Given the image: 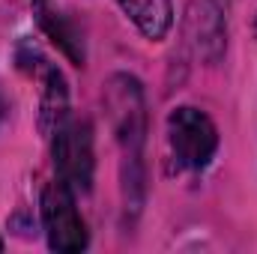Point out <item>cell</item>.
<instances>
[{
    "instance_id": "6da1fadb",
    "label": "cell",
    "mask_w": 257,
    "mask_h": 254,
    "mask_svg": "<svg viewBox=\"0 0 257 254\" xmlns=\"http://www.w3.org/2000/svg\"><path fill=\"white\" fill-rule=\"evenodd\" d=\"M105 108L123 153V191L132 209L144 197V141H147V105L138 78L114 75L105 84Z\"/></svg>"
},
{
    "instance_id": "7a4b0ae2",
    "label": "cell",
    "mask_w": 257,
    "mask_h": 254,
    "mask_svg": "<svg viewBox=\"0 0 257 254\" xmlns=\"http://www.w3.org/2000/svg\"><path fill=\"white\" fill-rule=\"evenodd\" d=\"M51 156L57 180H63L75 194H87L93 189V129L87 120H66L51 135Z\"/></svg>"
},
{
    "instance_id": "3957f363",
    "label": "cell",
    "mask_w": 257,
    "mask_h": 254,
    "mask_svg": "<svg viewBox=\"0 0 257 254\" xmlns=\"http://www.w3.org/2000/svg\"><path fill=\"white\" fill-rule=\"evenodd\" d=\"M75 191L66 186L63 180L48 183L42 191V224H45V236L51 251H84L90 242L87 224L75 206Z\"/></svg>"
},
{
    "instance_id": "277c9868",
    "label": "cell",
    "mask_w": 257,
    "mask_h": 254,
    "mask_svg": "<svg viewBox=\"0 0 257 254\" xmlns=\"http://www.w3.org/2000/svg\"><path fill=\"white\" fill-rule=\"evenodd\" d=\"M168 138H171V150L177 156V162L189 171H200L209 165V159L218 150V132L215 123L197 111V108H177L168 117Z\"/></svg>"
},
{
    "instance_id": "5b68a950",
    "label": "cell",
    "mask_w": 257,
    "mask_h": 254,
    "mask_svg": "<svg viewBox=\"0 0 257 254\" xmlns=\"http://www.w3.org/2000/svg\"><path fill=\"white\" fill-rule=\"evenodd\" d=\"M189 36L203 63H218L227 45V0H192L189 3Z\"/></svg>"
},
{
    "instance_id": "8992f818",
    "label": "cell",
    "mask_w": 257,
    "mask_h": 254,
    "mask_svg": "<svg viewBox=\"0 0 257 254\" xmlns=\"http://www.w3.org/2000/svg\"><path fill=\"white\" fill-rule=\"evenodd\" d=\"M33 12H36V21H39V27L63 48V54L72 60L75 66H84V39H81V33L75 30V24L60 15L54 6H48V0H33Z\"/></svg>"
},
{
    "instance_id": "52a82bcc",
    "label": "cell",
    "mask_w": 257,
    "mask_h": 254,
    "mask_svg": "<svg viewBox=\"0 0 257 254\" xmlns=\"http://www.w3.org/2000/svg\"><path fill=\"white\" fill-rule=\"evenodd\" d=\"M123 6L132 24L147 39H165L174 24V6L171 0H117Z\"/></svg>"
},
{
    "instance_id": "ba28073f",
    "label": "cell",
    "mask_w": 257,
    "mask_h": 254,
    "mask_svg": "<svg viewBox=\"0 0 257 254\" xmlns=\"http://www.w3.org/2000/svg\"><path fill=\"white\" fill-rule=\"evenodd\" d=\"M42 75H45V90H42L39 126H42L45 135H54L69 120V90H66V81L60 75V69L42 66Z\"/></svg>"
},
{
    "instance_id": "9c48e42d",
    "label": "cell",
    "mask_w": 257,
    "mask_h": 254,
    "mask_svg": "<svg viewBox=\"0 0 257 254\" xmlns=\"http://www.w3.org/2000/svg\"><path fill=\"white\" fill-rule=\"evenodd\" d=\"M3 114H6V102H3V96H0V120H3Z\"/></svg>"
},
{
    "instance_id": "30bf717a",
    "label": "cell",
    "mask_w": 257,
    "mask_h": 254,
    "mask_svg": "<svg viewBox=\"0 0 257 254\" xmlns=\"http://www.w3.org/2000/svg\"><path fill=\"white\" fill-rule=\"evenodd\" d=\"M254 33H257V18H254Z\"/></svg>"
},
{
    "instance_id": "8fae6325",
    "label": "cell",
    "mask_w": 257,
    "mask_h": 254,
    "mask_svg": "<svg viewBox=\"0 0 257 254\" xmlns=\"http://www.w3.org/2000/svg\"><path fill=\"white\" fill-rule=\"evenodd\" d=\"M0 251H3V242H0Z\"/></svg>"
}]
</instances>
